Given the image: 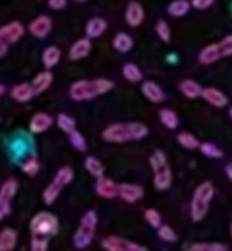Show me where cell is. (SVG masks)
Instances as JSON below:
<instances>
[{"instance_id": "7c38bea8", "label": "cell", "mask_w": 232, "mask_h": 251, "mask_svg": "<svg viewBox=\"0 0 232 251\" xmlns=\"http://www.w3.org/2000/svg\"><path fill=\"white\" fill-rule=\"evenodd\" d=\"M118 197L121 200H125L126 203H135L143 197V188L140 185L121 183V185H118Z\"/></svg>"}, {"instance_id": "8992f818", "label": "cell", "mask_w": 232, "mask_h": 251, "mask_svg": "<svg viewBox=\"0 0 232 251\" xmlns=\"http://www.w3.org/2000/svg\"><path fill=\"white\" fill-rule=\"evenodd\" d=\"M29 229L34 236H53L58 231V219L53 214H48V212H40L31 219Z\"/></svg>"}, {"instance_id": "8fae6325", "label": "cell", "mask_w": 232, "mask_h": 251, "mask_svg": "<svg viewBox=\"0 0 232 251\" xmlns=\"http://www.w3.org/2000/svg\"><path fill=\"white\" fill-rule=\"evenodd\" d=\"M145 19V10H143L142 3L140 2H130L126 5V10H125V21L128 26L132 27H139L140 24L143 23Z\"/></svg>"}, {"instance_id": "30bf717a", "label": "cell", "mask_w": 232, "mask_h": 251, "mask_svg": "<svg viewBox=\"0 0 232 251\" xmlns=\"http://www.w3.org/2000/svg\"><path fill=\"white\" fill-rule=\"evenodd\" d=\"M27 29H29V33L33 34L34 38L43 40V38H46L48 34L51 33V29H53V21L48 16H38L36 19L31 21Z\"/></svg>"}, {"instance_id": "f546056e", "label": "cell", "mask_w": 232, "mask_h": 251, "mask_svg": "<svg viewBox=\"0 0 232 251\" xmlns=\"http://www.w3.org/2000/svg\"><path fill=\"white\" fill-rule=\"evenodd\" d=\"M178 142L181 144L185 149H188V151H195V149H200V142H198V139H196L193 133H189V132H181L178 135Z\"/></svg>"}, {"instance_id": "5b68a950", "label": "cell", "mask_w": 232, "mask_h": 251, "mask_svg": "<svg viewBox=\"0 0 232 251\" xmlns=\"http://www.w3.org/2000/svg\"><path fill=\"white\" fill-rule=\"evenodd\" d=\"M96 226H97L96 212L94 210L86 212L84 217L80 219L79 229L73 234V245H75V248L84 250L91 245V241L94 239V234H96Z\"/></svg>"}, {"instance_id": "b9f144b4", "label": "cell", "mask_w": 232, "mask_h": 251, "mask_svg": "<svg viewBox=\"0 0 232 251\" xmlns=\"http://www.w3.org/2000/svg\"><path fill=\"white\" fill-rule=\"evenodd\" d=\"M219 45H220V51H222L224 58L232 56V34H227L222 41H219Z\"/></svg>"}, {"instance_id": "7bdbcfd3", "label": "cell", "mask_w": 232, "mask_h": 251, "mask_svg": "<svg viewBox=\"0 0 232 251\" xmlns=\"http://www.w3.org/2000/svg\"><path fill=\"white\" fill-rule=\"evenodd\" d=\"M215 0H191V7H195L196 10H205L209 7L213 5Z\"/></svg>"}, {"instance_id": "9a60e30c", "label": "cell", "mask_w": 232, "mask_h": 251, "mask_svg": "<svg viewBox=\"0 0 232 251\" xmlns=\"http://www.w3.org/2000/svg\"><path fill=\"white\" fill-rule=\"evenodd\" d=\"M53 125V118H51L48 113H36V115H33V118H31L29 122V132L31 133H43L46 132L50 126Z\"/></svg>"}, {"instance_id": "74e56055", "label": "cell", "mask_w": 232, "mask_h": 251, "mask_svg": "<svg viewBox=\"0 0 232 251\" xmlns=\"http://www.w3.org/2000/svg\"><path fill=\"white\" fill-rule=\"evenodd\" d=\"M21 168H23V171L26 173L27 176H34L40 171V162H38L36 157H29L21 164Z\"/></svg>"}, {"instance_id": "4fadbf2b", "label": "cell", "mask_w": 232, "mask_h": 251, "mask_svg": "<svg viewBox=\"0 0 232 251\" xmlns=\"http://www.w3.org/2000/svg\"><path fill=\"white\" fill-rule=\"evenodd\" d=\"M93 51V43H91V38H80L75 43L70 47L69 50V58L72 62H77V60H84L89 56V53Z\"/></svg>"}, {"instance_id": "9c48e42d", "label": "cell", "mask_w": 232, "mask_h": 251, "mask_svg": "<svg viewBox=\"0 0 232 251\" xmlns=\"http://www.w3.org/2000/svg\"><path fill=\"white\" fill-rule=\"evenodd\" d=\"M24 33H26V27L19 21H12V23L0 27V40L5 41L7 45H12L17 43L24 36Z\"/></svg>"}, {"instance_id": "d590c367", "label": "cell", "mask_w": 232, "mask_h": 251, "mask_svg": "<svg viewBox=\"0 0 232 251\" xmlns=\"http://www.w3.org/2000/svg\"><path fill=\"white\" fill-rule=\"evenodd\" d=\"M73 179V171L70 168H62L60 171L55 175V178H53V181L55 183H58L60 186H67L70 181Z\"/></svg>"}, {"instance_id": "f1b7e54d", "label": "cell", "mask_w": 232, "mask_h": 251, "mask_svg": "<svg viewBox=\"0 0 232 251\" xmlns=\"http://www.w3.org/2000/svg\"><path fill=\"white\" fill-rule=\"evenodd\" d=\"M84 166H86V169L93 176H96V178H103V175H104V166H103V162H101L99 159H96V157H93V155H89V157L86 159V162H84Z\"/></svg>"}, {"instance_id": "d6a6232c", "label": "cell", "mask_w": 232, "mask_h": 251, "mask_svg": "<svg viewBox=\"0 0 232 251\" xmlns=\"http://www.w3.org/2000/svg\"><path fill=\"white\" fill-rule=\"evenodd\" d=\"M188 251H229L226 245L220 243H196L188 248Z\"/></svg>"}, {"instance_id": "44dd1931", "label": "cell", "mask_w": 232, "mask_h": 251, "mask_svg": "<svg viewBox=\"0 0 232 251\" xmlns=\"http://www.w3.org/2000/svg\"><path fill=\"white\" fill-rule=\"evenodd\" d=\"M179 91H181L183 96H186L188 100H196V98L202 96L203 87L200 86L196 80L185 79V80H181V84H179Z\"/></svg>"}, {"instance_id": "2e32d148", "label": "cell", "mask_w": 232, "mask_h": 251, "mask_svg": "<svg viewBox=\"0 0 232 251\" xmlns=\"http://www.w3.org/2000/svg\"><path fill=\"white\" fill-rule=\"evenodd\" d=\"M222 56V51H220V45L219 43H212V45H207L198 55V62L202 65H212V63L219 62Z\"/></svg>"}, {"instance_id": "52a82bcc", "label": "cell", "mask_w": 232, "mask_h": 251, "mask_svg": "<svg viewBox=\"0 0 232 251\" xmlns=\"http://www.w3.org/2000/svg\"><path fill=\"white\" fill-rule=\"evenodd\" d=\"M17 179L9 178L0 188V217L5 219L7 215H10V200L14 199V195L17 193Z\"/></svg>"}, {"instance_id": "e0dca14e", "label": "cell", "mask_w": 232, "mask_h": 251, "mask_svg": "<svg viewBox=\"0 0 232 251\" xmlns=\"http://www.w3.org/2000/svg\"><path fill=\"white\" fill-rule=\"evenodd\" d=\"M34 87L33 84H27V82H23V84H16V86L10 89V98L17 102H27L34 98Z\"/></svg>"}, {"instance_id": "1f68e13d", "label": "cell", "mask_w": 232, "mask_h": 251, "mask_svg": "<svg viewBox=\"0 0 232 251\" xmlns=\"http://www.w3.org/2000/svg\"><path fill=\"white\" fill-rule=\"evenodd\" d=\"M57 125L60 130H63L65 133H72L73 130H75V120L72 118V116L65 115V113H60L57 116Z\"/></svg>"}, {"instance_id": "6da1fadb", "label": "cell", "mask_w": 232, "mask_h": 251, "mask_svg": "<svg viewBox=\"0 0 232 251\" xmlns=\"http://www.w3.org/2000/svg\"><path fill=\"white\" fill-rule=\"evenodd\" d=\"M149 128L147 125L140 122L132 123H113V125L106 126L103 132V139L111 144H123L130 142V140H142L147 137Z\"/></svg>"}, {"instance_id": "cb8c5ba5", "label": "cell", "mask_w": 232, "mask_h": 251, "mask_svg": "<svg viewBox=\"0 0 232 251\" xmlns=\"http://www.w3.org/2000/svg\"><path fill=\"white\" fill-rule=\"evenodd\" d=\"M113 48L119 53H128L133 48V38L126 33H118L113 38Z\"/></svg>"}, {"instance_id": "83f0119b", "label": "cell", "mask_w": 232, "mask_h": 251, "mask_svg": "<svg viewBox=\"0 0 232 251\" xmlns=\"http://www.w3.org/2000/svg\"><path fill=\"white\" fill-rule=\"evenodd\" d=\"M159 120H161V123H162V125L166 126V128H169V130L178 128V125H179L178 115H176L173 109H169V108L161 109V111H159Z\"/></svg>"}, {"instance_id": "3957f363", "label": "cell", "mask_w": 232, "mask_h": 251, "mask_svg": "<svg viewBox=\"0 0 232 251\" xmlns=\"http://www.w3.org/2000/svg\"><path fill=\"white\" fill-rule=\"evenodd\" d=\"M150 168L154 171V185L157 190L164 192L171 186L173 183V171H171V166L167 162L164 152L156 151L150 155Z\"/></svg>"}, {"instance_id": "d4e9b609", "label": "cell", "mask_w": 232, "mask_h": 251, "mask_svg": "<svg viewBox=\"0 0 232 251\" xmlns=\"http://www.w3.org/2000/svg\"><path fill=\"white\" fill-rule=\"evenodd\" d=\"M60 56H62V51H60L58 47H48L46 50L43 51V55H41L45 69H48V70L53 69V67L60 62Z\"/></svg>"}, {"instance_id": "8d00e7d4", "label": "cell", "mask_w": 232, "mask_h": 251, "mask_svg": "<svg viewBox=\"0 0 232 251\" xmlns=\"http://www.w3.org/2000/svg\"><path fill=\"white\" fill-rule=\"evenodd\" d=\"M70 144L73 146V149H77L79 152H84L87 149V142L86 139H84V135L80 132H77V130H73L72 133H70Z\"/></svg>"}, {"instance_id": "7dc6e473", "label": "cell", "mask_w": 232, "mask_h": 251, "mask_svg": "<svg viewBox=\"0 0 232 251\" xmlns=\"http://www.w3.org/2000/svg\"><path fill=\"white\" fill-rule=\"evenodd\" d=\"M229 116H231V120H232V104H231V108H229Z\"/></svg>"}, {"instance_id": "d6986e66", "label": "cell", "mask_w": 232, "mask_h": 251, "mask_svg": "<svg viewBox=\"0 0 232 251\" xmlns=\"http://www.w3.org/2000/svg\"><path fill=\"white\" fill-rule=\"evenodd\" d=\"M108 29V23L103 17H93V19L87 21L86 24V36L94 40V38H99L106 33Z\"/></svg>"}, {"instance_id": "4dcf8cb0", "label": "cell", "mask_w": 232, "mask_h": 251, "mask_svg": "<svg viewBox=\"0 0 232 251\" xmlns=\"http://www.w3.org/2000/svg\"><path fill=\"white\" fill-rule=\"evenodd\" d=\"M62 190H63V186H60L58 183L51 181L50 185L46 186L45 193H43L45 203H46V205H51V203H53V201L58 199V195H60V192H62Z\"/></svg>"}, {"instance_id": "4316f807", "label": "cell", "mask_w": 232, "mask_h": 251, "mask_svg": "<svg viewBox=\"0 0 232 251\" xmlns=\"http://www.w3.org/2000/svg\"><path fill=\"white\" fill-rule=\"evenodd\" d=\"M189 7H191V2H188V0H173L167 7V12L173 17H185Z\"/></svg>"}, {"instance_id": "60d3db41", "label": "cell", "mask_w": 232, "mask_h": 251, "mask_svg": "<svg viewBox=\"0 0 232 251\" xmlns=\"http://www.w3.org/2000/svg\"><path fill=\"white\" fill-rule=\"evenodd\" d=\"M31 251H48V239L45 236H34L31 241Z\"/></svg>"}, {"instance_id": "ab89813d", "label": "cell", "mask_w": 232, "mask_h": 251, "mask_svg": "<svg viewBox=\"0 0 232 251\" xmlns=\"http://www.w3.org/2000/svg\"><path fill=\"white\" fill-rule=\"evenodd\" d=\"M145 221L156 229H159L162 226L161 224V214L157 210H154V208H147L145 210Z\"/></svg>"}, {"instance_id": "836d02e7", "label": "cell", "mask_w": 232, "mask_h": 251, "mask_svg": "<svg viewBox=\"0 0 232 251\" xmlns=\"http://www.w3.org/2000/svg\"><path fill=\"white\" fill-rule=\"evenodd\" d=\"M200 151H202L203 155H207V157H210V159H220L224 155V152L220 151L219 147L215 146V144H212V142L200 144Z\"/></svg>"}, {"instance_id": "484cf974", "label": "cell", "mask_w": 232, "mask_h": 251, "mask_svg": "<svg viewBox=\"0 0 232 251\" xmlns=\"http://www.w3.org/2000/svg\"><path fill=\"white\" fill-rule=\"evenodd\" d=\"M17 243V232L14 231V229H3L2 232H0V250L2 251H10L14 250V246H16Z\"/></svg>"}, {"instance_id": "5bb4252c", "label": "cell", "mask_w": 232, "mask_h": 251, "mask_svg": "<svg viewBox=\"0 0 232 251\" xmlns=\"http://www.w3.org/2000/svg\"><path fill=\"white\" fill-rule=\"evenodd\" d=\"M202 98L209 102V104H212L213 108H224V106H227V102H229V98L220 89H217V87H205L202 93Z\"/></svg>"}, {"instance_id": "681fc988", "label": "cell", "mask_w": 232, "mask_h": 251, "mask_svg": "<svg viewBox=\"0 0 232 251\" xmlns=\"http://www.w3.org/2000/svg\"><path fill=\"white\" fill-rule=\"evenodd\" d=\"M231 236H232V226H231Z\"/></svg>"}, {"instance_id": "ba28073f", "label": "cell", "mask_w": 232, "mask_h": 251, "mask_svg": "<svg viewBox=\"0 0 232 251\" xmlns=\"http://www.w3.org/2000/svg\"><path fill=\"white\" fill-rule=\"evenodd\" d=\"M101 246L106 251H149L145 246L126 241V239L118 238V236H108V238H104Z\"/></svg>"}, {"instance_id": "bcb514c9", "label": "cell", "mask_w": 232, "mask_h": 251, "mask_svg": "<svg viewBox=\"0 0 232 251\" xmlns=\"http://www.w3.org/2000/svg\"><path fill=\"white\" fill-rule=\"evenodd\" d=\"M226 175H227V178L232 181V164H227L226 166Z\"/></svg>"}, {"instance_id": "e575fe53", "label": "cell", "mask_w": 232, "mask_h": 251, "mask_svg": "<svg viewBox=\"0 0 232 251\" xmlns=\"http://www.w3.org/2000/svg\"><path fill=\"white\" fill-rule=\"evenodd\" d=\"M156 33H157V36H159V40L162 41V43H169V41H171V27H169V24H167L166 21H157Z\"/></svg>"}, {"instance_id": "7a4b0ae2", "label": "cell", "mask_w": 232, "mask_h": 251, "mask_svg": "<svg viewBox=\"0 0 232 251\" xmlns=\"http://www.w3.org/2000/svg\"><path fill=\"white\" fill-rule=\"evenodd\" d=\"M115 87L110 79H93V80H77L70 86L69 94L73 101H91L101 94L110 93Z\"/></svg>"}, {"instance_id": "c3c4849f", "label": "cell", "mask_w": 232, "mask_h": 251, "mask_svg": "<svg viewBox=\"0 0 232 251\" xmlns=\"http://www.w3.org/2000/svg\"><path fill=\"white\" fill-rule=\"evenodd\" d=\"M75 2H79V3H84V2H87V0H75Z\"/></svg>"}, {"instance_id": "277c9868", "label": "cell", "mask_w": 232, "mask_h": 251, "mask_svg": "<svg viewBox=\"0 0 232 251\" xmlns=\"http://www.w3.org/2000/svg\"><path fill=\"white\" fill-rule=\"evenodd\" d=\"M213 199V185L205 181L195 190V195L191 199V217L193 221H202L207 215L210 207V201Z\"/></svg>"}, {"instance_id": "ee69618b", "label": "cell", "mask_w": 232, "mask_h": 251, "mask_svg": "<svg viewBox=\"0 0 232 251\" xmlns=\"http://www.w3.org/2000/svg\"><path fill=\"white\" fill-rule=\"evenodd\" d=\"M48 7L53 10H62L67 7V0H48Z\"/></svg>"}, {"instance_id": "f35d334b", "label": "cell", "mask_w": 232, "mask_h": 251, "mask_svg": "<svg viewBox=\"0 0 232 251\" xmlns=\"http://www.w3.org/2000/svg\"><path fill=\"white\" fill-rule=\"evenodd\" d=\"M157 234H159V238L166 243L176 241V232L173 231V227H169V226H161V227L157 229Z\"/></svg>"}, {"instance_id": "ffe728a7", "label": "cell", "mask_w": 232, "mask_h": 251, "mask_svg": "<svg viewBox=\"0 0 232 251\" xmlns=\"http://www.w3.org/2000/svg\"><path fill=\"white\" fill-rule=\"evenodd\" d=\"M142 94L150 102H162L164 101V91L161 89L159 84L154 80H143L142 82Z\"/></svg>"}, {"instance_id": "603a6c76", "label": "cell", "mask_w": 232, "mask_h": 251, "mask_svg": "<svg viewBox=\"0 0 232 251\" xmlns=\"http://www.w3.org/2000/svg\"><path fill=\"white\" fill-rule=\"evenodd\" d=\"M121 74L123 77H125L128 82L132 84H137V82H142L143 80V74L142 70H140L139 65H135V63H125L121 69Z\"/></svg>"}, {"instance_id": "7402d4cb", "label": "cell", "mask_w": 232, "mask_h": 251, "mask_svg": "<svg viewBox=\"0 0 232 251\" xmlns=\"http://www.w3.org/2000/svg\"><path fill=\"white\" fill-rule=\"evenodd\" d=\"M51 82H53V74H51V70L46 69V70H43V72L38 74L31 84H33V87H34V93L41 94L51 86Z\"/></svg>"}, {"instance_id": "ac0fdd59", "label": "cell", "mask_w": 232, "mask_h": 251, "mask_svg": "<svg viewBox=\"0 0 232 251\" xmlns=\"http://www.w3.org/2000/svg\"><path fill=\"white\" fill-rule=\"evenodd\" d=\"M96 192L99 197H103V199H115V197H118V185L113 181V179L110 178H99L96 183Z\"/></svg>"}, {"instance_id": "f6af8a7d", "label": "cell", "mask_w": 232, "mask_h": 251, "mask_svg": "<svg viewBox=\"0 0 232 251\" xmlns=\"http://www.w3.org/2000/svg\"><path fill=\"white\" fill-rule=\"evenodd\" d=\"M5 53H7V43L2 41V43H0V56H5Z\"/></svg>"}]
</instances>
